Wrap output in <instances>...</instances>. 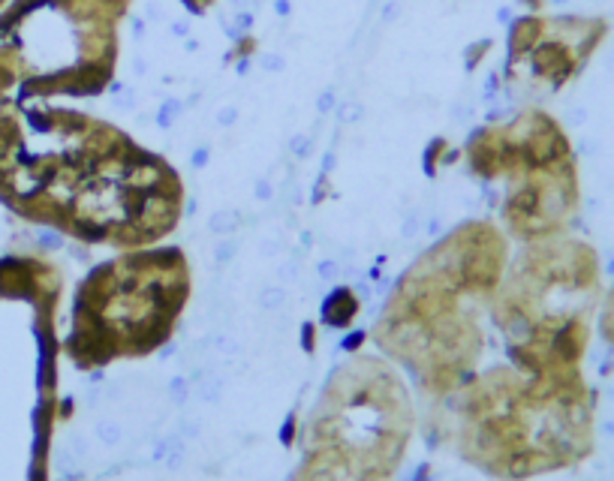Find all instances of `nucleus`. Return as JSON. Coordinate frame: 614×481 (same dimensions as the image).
Listing matches in <instances>:
<instances>
[{"label":"nucleus","instance_id":"nucleus-1","mask_svg":"<svg viewBox=\"0 0 614 481\" xmlns=\"http://www.w3.org/2000/svg\"><path fill=\"white\" fill-rule=\"evenodd\" d=\"M229 223H232V226L238 223V217H235L232 211H217V214L211 217V229H214L217 235H226V232H229V229H226Z\"/></svg>","mask_w":614,"mask_h":481},{"label":"nucleus","instance_id":"nucleus-2","mask_svg":"<svg viewBox=\"0 0 614 481\" xmlns=\"http://www.w3.org/2000/svg\"><path fill=\"white\" fill-rule=\"evenodd\" d=\"M97 430H100V439H103L106 445L118 442V436H121V433H118V427H115V424H109V421H106V424H100Z\"/></svg>","mask_w":614,"mask_h":481},{"label":"nucleus","instance_id":"nucleus-3","mask_svg":"<svg viewBox=\"0 0 614 481\" xmlns=\"http://www.w3.org/2000/svg\"><path fill=\"white\" fill-rule=\"evenodd\" d=\"M280 298H283L280 292H268V295H265L262 301H265V307H274V301H280Z\"/></svg>","mask_w":614,"mask_h":481}]
</instances>
